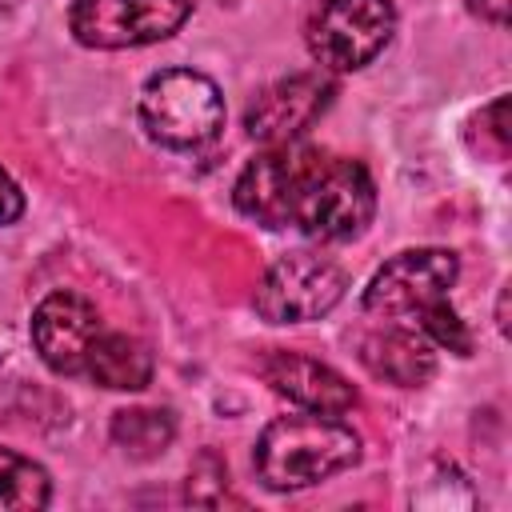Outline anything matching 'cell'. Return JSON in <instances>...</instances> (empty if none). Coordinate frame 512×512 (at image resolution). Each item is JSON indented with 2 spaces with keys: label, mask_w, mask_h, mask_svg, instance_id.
Segmentation results:
<instances>
[{
  "label": "cell",
  "mask_w": 512,
  "mask_h": 512,
  "mask_svg": "<svg viewBox=\"0 0 512 512\" xmlns=\"http://www.w3.org/2000/svg\"><path fill=\"white\" fill-rule=\"evenodd\" d=\"M232 200L248 220L272 232L292 228L320 244L356 240L376 216V184L360 160L296 140L252 156Z\"/></svg>",
  "instance_id": "6da1fadb"
},
{
  "label": "cell",
  "mask_w": 512,
  "mask_h": 512,
  "mask_svg": "<svg viewBox=\"0 0 512 512\" xmlns=\"http://www.w3.org/2000/svg\"><path fill=\"white\" fill-rule=\"evenodd\" d=\"M460 276V256L452 248H408L396 252L364 288V312L384 320V324H400V328H416L420 336L432 340V348L440 352H456L468 356L472 352V336L464 328V320L456 316V308L448 304V288Z\"/></svg>",
  "instance_id": "7a4b0ae2"
},
{
  "label": "cell",
  "mask_w": 512,
  "mask_h": 512,
  "mask_svg": "<svg viewBox=\"0 0 512 512\" xmlns=\"http://www.w3.org/2000/svg\"><path fill=\"white\" fill-rule=\"evenodd\" d=\"M360 460V436L328 412L300 408L296 416H276L252 452L256 476L272 492H296L312 488L328 476L348 472Z\"/></svg>",
  "instance_id": "3957f363"
},
{
  "label": "cell",
  "mask_w": 512,
  "mask_h": 512,
  "mask_svg": "<svg viewBox=\"0 0 512 512\" xmlns=\"http://www.w3.org/2000/svg\"><path fill=\"white\" fill-rule=\"evenodd\" d=\"M140 124L164 148H204L224 128V96L204 72L164 68L140 92Z\"/></svg>",
  "instance_id": "277c9868"
},
{
  "label": "cell",
  "mask_w": 512,
  "mask_h": 512,
  "mask_svg": "<svg viewBox=\"0 0 512 512\" xmlns=\"http://www.w3.org/2000/svg\"><path fill=\"white\" fill-rule=\"evenodd\" d=\"M344 288H348V272L332 256L312 248H292L264 268L252 308L268 324H308L328 316L344 300Z\"/></svg>",
  "instance_id": "5b68a950"
},
{
  "label": "cell",
  "mask_w": 512,
  "mask_h": 512,
  "mask_svg": "<svg viewBox=\"0 0 512 512\" xmlns=\"http://www.w3.org/2000/svg\"><path fill=\"white\" fill-rule=\"evenodd\" d=\"M396 32L392 0H320L308 16L304 40L320 72H360Z\"/></svg>",
  "instance_id": "8992f818"
},
{
  "label": "cell",
  "mask_w": 512,
  "mask_h": 512,
  "mask_svg": "<svg viewBox=\"0 0 512 512\" xmlns=\"http://www.w3.org/2000/svg\"><path fill=\"white\" fill-rule=\"evenodd\" d=\"M192 16V0H76L68 32L84 48L120 52L168 40Z\"/></svg>",
  "instance_id": "52a82bcc"
},
{
  "label": "cell",
  "mask_w": 512,
  "mask_h": 512,
  "mask_svg": "<svg viewBox=\"0 0 512 512\" xmlns=\"http://www.w3.org/2000/svg\"><path fill=\"white\" fill-rule=\"evenodd\" d=\"M336 84L328 72H292L268 84L244 112V128L256 144H292L300 140L332 104Z\"/></svg>",
  "instance_id": "ba28073f"
},
{
  "label": "cell",
  "mask_w": 512,
  "mask_h": 512,
  "mask_svg": "<svg viewBox=\"0 0 512 512\" xmlns=\"http://www.w3.org/2000/svg\"><path fill=\"white\" fill-rule=\"evenodd\" d=\"M104 332L100 312L80 292H48L32 312V344L56 376H84L88 352Z\"/></svg>",
  "instance_id": "9c48e42d"
},
{
  "label": "cell",
  "mask_w": 512,
  "mask_h": 512,
  "mask_svg": "<svg viewBox=\"0 0 512 512\" xmlns=\"http://www.w3.org/2000/svg\"><path fill=\"white\" fill-rule=\"evenodd\" d=\"M260 376L268 380V388L284 400H292L296 408L308 412H328V416H344L348 408H356V388L328 364L300 356V352H268L260 360Z\"/></svg>",
  "instance_id": "30bf717a"
},
{
  "label": "cell",
  "mask_w": 512,
  "mask_h": 512,
  "mask_svg": "<svg viewBox=\"0 0 512 512\" xmlns=\"http://www.w3.org/2000/svg\"><path fill=\"white\" fill-rule=\"evenodd\" d=\"M360 364L396 388H420L432 380L436 372V348L428 336H420L416 328H400V324H384L380 332H368L360 340Z\"/></svg>",
  "instance_id": "8fae6325"
},
{
  "label": "cell",
  "mask_w": 512,
  "mask_h": 512,
  "mask_svg": "<svg viewBox=\"0 0 512 512\" xmlns=\"http://www.w3.org/2000/svg\"><path fill=\"white\" fill-rule=\"evenodd\" d=\"M84 376L112 392H140L152 380V352L128 332H100L88 352Z\"/></svg>",
  "instance_id": "7c38bea8"
},
{
  "label": "cell",
  "mask_w": 512,
  "mask_h": 512,
  "mask_svg": "<svg viewBox=\"0 0 512 512\" xmlns=\"http://www.w3.org/2000/svg\"><path fill=\"white\" fill-rule=\"evenodd\" d=\"M176 440V420L168 408H120L112 412V444L132 460H156Z\"/></svg>",
  "instance_id": "4fadbf2b"
},
{
  "label": "cell",
  "mask_w": 512,
  "mask_h": 512,
  "mask_svg": "<svg viewBox=\"0 0 512 512\" xmlns=\"http://www.w3.org/2000/svg\"><path fill=\"white\" fill-rule=\"evenodd\" d=\"M48 500H52L48 472L36 460L0 444V504L4 508H48Z\"/></svg>",
  "instance_id": "5bb4252c"
},
{
  "label": "cell",
  "mask_w": 512,
  "mask_h": 512,
  "mask_svg": "<svg viewBox=\"0 0 512 512\" xmlns=\"http://www.w3.org/2000/svg\"><path fill=\"white\" fill-rule=\"evenodd\" d=\"M20 212H24V192H20V188H16V180L0 168V224L20 220Z\"/></svg>",
  "instance_id": "9a60e30c"
},
{
  "label": "cell",
  "mask_w": 512,
  "mask_h": 512,
  "mask_svg": "<svg viewBox=\"0 0 512 512\" xmlns=\"http://www.w3.org/2000/svg\"><path fill=\"white\" fill-rule=\"evenodd\" d=\"M480 20H488V24H496V28H504L508 24V16H512V0H464Z\"/></svg>",
  "instance_id": "2e32d148"
},
{
  "label": "cell",
  "mask_w": 512,
  "mask_h": 512,
  "mask_svg": "<svg viewBox=\"0 0 512 512\" xmlns=\"http://www.w3.org/2000/svg\"><path fill=\"white\" fill-rule=\"evenodd\" d=\"M12 4H16V0H0V12H8V8H12Z\"/></svg>",
  "instance_id": "e0dca14e"
}]
</instances>
